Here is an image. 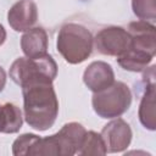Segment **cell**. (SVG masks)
I'll list each match as a JSON object with an SVG mask.
<instances>
[{"label":"cell","instance_id":"9c48e42d","mask_svg":"<svg viewBox=\"0 0 156 156\" xmlns=\"http://www.w3.org/2000/svg\"><path fill=\"white\" fill-rule=\"evenodd\" d=\"M146 83L144 95L139 105V121L144 128L149 130L156 129V117H155V66H151L149 73L144 76Z\"/></svg>","mask_w":156,"mask_h":156},{"label":"cell","instance_id":"8fae6325","mask_svg":"<svg viewBox=\"0 0 156 156\" xmlns=\"http://www.w3.org/2000/svg\"><path fill=\"white\" fill-rule=\"evenodd\" d=\"M83 82L93 93L100 91L115 82L113 68L105 61H94L85 68Z\"/></svg>","mask_w":156,"mask_h":156},{"label":"cell","instance_id":"2e32d148","mask_svg":"<svg viewBox=\"0 0 156 156\" xmlns=\"http://www.w3.org/2000/svg\"><path fill=\"white\" fill-rule=\"evenodd\" d=\"M133 13L143 21L156 18V0H132Z\"/></svg>","mask_w":156,"mask_h":156},{"label":"cell","instance_id":"30bf717a","mask_svg":"<svg viewBox=\"0 0 156 156\" xmlns=\"http://www.w3.org/2000/svg\"><path fill=\"white\" fill-rule=\"evenodd\" d=\"M87 130L78 122L66 123L57 133H55V139L58 146L60 156H72L76 155L82 145Z\"/></svg>","mask_w":156,"mask_h":156},{"label":"cell","instance_id":"ac0fdd59","mask_svg":"<svg viewBox=\"0 0 156 156\" xmlns=\"http://www.w3.org/2000/svg\"><path fill=\"white\" fill-rule=\"evenodd\" d=\"M6 29L4 28V26L0 23V46L5 43V40H6Z\"/></svg>","mask_w":156,"mask_h":156},{"label":"cell","instance_id":"ba28073f","mask_svg":"<svg viewBox=\"0 0 156 156\" xmlns=\"http://www.w3.org/2000/svg\"><path fill=\"white\" fill-rule=\"evenodd\" d=\"M38 7L32 0H20L15 2L7 12V22L16 32H26L37 23Z\"/></svg>","mask_w":156,"mask_h":156},{"label":"cell","instance_id":"9a60e30c","mask_svg":"<svg viewBox=\"0 0 156 156\" xmlns=\"http://www.w3.org/2000/svg\"><path fill=\"white\" fill-rule=\"evenodd\" d=\"M39 135L26 133L20 135L12 144V154L15 156H30L32 150L39 140Z\"/></svg>","mask_w":156,"mask_h":156},{"label":"cell","instance_id":"277c9868","mask_svg":"<svg viewBox=\"0 0 156 156\" xmlns=\"http://www.w3.org/2000/svg\"><path fill=\"white\" fill-rule=\"evenodd\" d=\"M132 104V91L123 82H113L110 87L94 93L91 105L95 113L106 119L122 116Z\"/></svg>","mask_w":156,"mask_h":156},{"label":"cell","instance_id":"3957f363","mask_svg":"<svg viewBox=\"0 0 156 156\" xmlns=\"http://www.w3.org/2000/svg\"><path fill=\"white\" fill-rule=\"evenodd\" d=\"M93 45L94 38L90 30L79 23H66L57 34V51L71 65L84 62L91 55Z\"/></svg>","mask_w":156,"mask_h":156},{"label":"cell","instance_id":"4fadbf2b","mask_svg":"<svg viewBox=\"0 0 156 156\" xmlns=\"http://www.w3.org/2000/svg\"><path fill=\"white\" fill-rule=\"evenodd\" d=\"M23 117L18 106L11 102L0 105V133L13 134L22 128Z\"/></svg>","mask_w":156,"mask_h":156},{"label":"cell","instance_id":"7a4b0ae2","mask_svg":"<svg viewBox=\"0 0 156 156\" xmlns=\"http://www.w3.org/2000/svg\"><path fill=\"white\" fill-rule=\"evenodd\" d=\"M130 45L117 57L118 65L130 72H143L154 60L156 54V27L149 21H135L128 26Z\"/></svg>","mask_w":156,"mask_h":156},{"label":"cell","instance_id":"7c38bea8","mask_svg":"<svg viewBox=\"0 0 156 156\" xmlns=\"http://www.w3.org/2000/svg\"><path fill=\"white\" fill-rule=\"evenodd\" d=\"M48 34L43 27H34L22 35L21 49L26 57L35 58L48 54Z\"/></svg>","mask_w":156,"mask_h":156},{"label":"cell","instance_id":"8992f818","mask_svg":"<svg viewBox=\"0 0 156 156\" xmlns=\"http://www.w3.org/2000/svg\"><path fill=\"white\" fill-rule=\"evenodd\" d=\"M94 45L98 52L106 56L118 57L128 50L130 45V34L127 29L119 26L105 27L95 35Z\"/></svg>","mask_w":156,"mask_h":156},{"label":"cell","instance_id":"5bb4252c","mask_svg":"<svg viewBox=\"0 0 156 156\" xmlns=\"http://www.w3.org/2000/svg\"><path fill=\"white\" fill-rule=\"evenodd\" d=\"M78 155H106L105 143L101 135L94 130H89L85 133L82 145L77 152Z\"/></svg>","mask_w":156,"mask_h":156},{"label":"cell","instance_id":"5b68a950","mask_svg":"<svg viewBox=\"0 0 156 156\" xmlns=\"http://www.w3.org/2000/svg\"><path fill=\"white\" fill-rule=\"evenodd\" d=\"M9 73L10 78L20 87L38 78H46L54 82L57 76V65L49 54L35 58L18 57L12 62Z\"/></svg>","mask_w":156,"mask_h":156},{"label":"cell","instance_id":"e0dca14e","mask_svg":"<svg viewBox=\"0 0 156 156\" xmlns=\"http://www.w3.org/2000/svg\"><path fill=\"white\" fill-rule=\"evenodd\" d=\"M5 84H6V72H5V69L0 66V93L4 90Z\"/></svg>","mask_w":156,"mask_h":156},{"label":"cell","instance_id":"52a82bcc","mask_svg":"<svg viewBox=\"0 0 156 156\" xmlns=\"http://www.w3.org/2000/svg\"><path fill=\"white\" fill-rule=\"evenodd\" d=\"M107 152H122L124 151L132 141V129L130 126L122 118H116L108 122L100 133Z\"/></svg>","mask_w":156,"mask_h":156},{"label":"cell","instance_id":"6da1fadb","mask_svg":"<svg viewBox=\"0 0 156 156\" xmlns=\"http://www.w3.org/2000/svg\"><path fill=\"white\" fill-rule=\"evenodd\" d=\"M21 88L27 124L39 132L51 128L58 115V100L52 80L46 78L32 79Z\"/></svg>","mask_w":156,"mask_h":156}]
</instances>
